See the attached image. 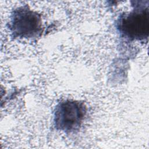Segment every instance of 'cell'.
<instances>
[{"label": "cell", "mask_w": 149, "mask_h": 149, "mask_svg": "<svg viewBox=\"0 0 149 149\" xmlns=\"http://www.w3.org/2000/svg\"><path fill=\"white\" fill-rule=\"evenodd\" d=\"M87 113V107L81 101L62 100L56 106L54 113L55 127L65 133L79 130Z\"/></svg>", "instance_id": "1"}, {"label": "cell", "mask_w": 149, "mask_h": 149, "mask_svg": "<svg viewBox=\"0 0 149 149\" xmlns=\"http://www.w3.org/2000/svg\"><path fill=\"white\" fill-rule=\"evenodd\" d=\"M118 29L130 39L144 40L149 31L148 8H135L133 11L122 14L118 19Z\"/></svg>", "instance_id": "3"}, {"label": "cell", "mask_w": 149, "mask_h": 149, "mask_svg": "<svg viewBox=\"0 0 149 149\" xmlns=\"http://www.w3.org/2000/svg\"><path fill=\"white\" fill-rule=\"evenodd\" d=\"M9 24V30L14 37L33 38L38 36L42 31L41 15L27 5L15 9Z\"/></svg>", "instance_id": "2"}]
</instances>
